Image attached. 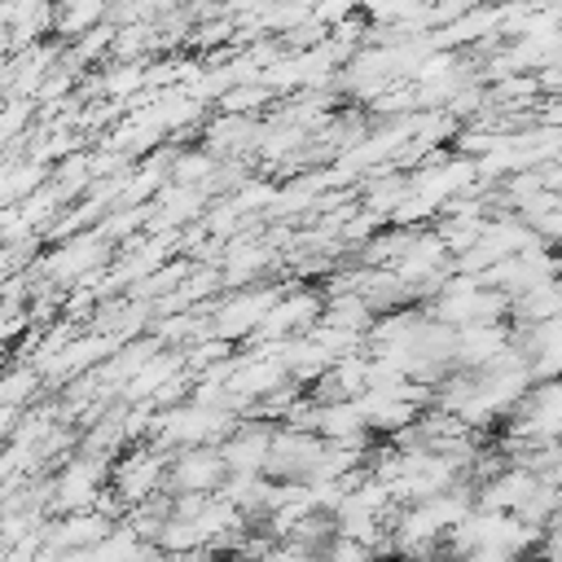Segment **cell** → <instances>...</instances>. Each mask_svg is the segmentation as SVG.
<instances>
[{
	"label": "cell",
	"instance_id": "obj_1",
	"mask_svg": "<svg viewBox=\"0 0 562 562\" xmlns=\"http://www.w3.org/2000/svg\"><path fill=\"white\" fill-rule=\"evenodd\" d=\"M167 452L162 448H149V452H132L123 457L114 470H110V492L119 496V505H140L149 496L162 492V479H167Z\"/></svg>",
	"mask_w": 562,
	"mask_h": 562
},
{
	"label": "cell",
	"instance_id": "obj_2",
	"mask_svg": "<svg viewBox=\"0 0 562 562\" xmlns=\"http://www.w3.org/2000/svg\"><path fill=\"white\" fill-rule=\"evenodd\" d=\"M224 479H228V465H224V457H220L215 448H189V452H180V457L167 461L162 487H171V496H176V492L215 496Z\"/></svg>",
	"mask_w": 562,
	"mask_h": 562
},
{
	"label": "cell",
	"instance_id": "obj_3",
	"mask_svg": "<svg viewBox=\"0 0 562 562\" xmlns=\"http://www.w3.org/2000/svg\"><path fill=\"white\" fill-rule=\"evenodd\" d=\"M53 487H57V496H53L57 509H66V514L92 509V501L105 492V457H75Z\"/></svg>",
	"mask_w": 562,
	"mask_h": 562
},
{
	"label": "cell",
	"instance_id": "obj_4",
	"mask_svg": "<svg viewBox=\"0 0 562 562\" xmlns=\"http://www.w3.org/2000/svg\"><path fill=\"white\" fill-rule=\"evenodd\" d=\"M316 316H321V299L316 294H277V303L259 321V334L263 338H290V334L307 329Z\"/></svg>",
	"mask_w": 562,
	"mask_h": 562
},
{
	"label": "cell",
	"instance_id": "obj_5",
	"mask_svg": "<svg viewBox=\"0 0 562 562\" xmlns=\"http://www.w3.org/2000/svg\"><path fill=\"white\" fill-rule=\"evenodd\" d=\"M110 527H114V522H110L105 514H97V509H75V514H66L61 522L44 527V544H53V549H61V553H79V549L97 544Z\"/></svg>",
	"mask_w": 562,
	"mask_h": 562
},
{
	"label": "cell",
	"instance_id": "obj_6",
	"mask_svg": "<svg viewBox=\"0 0 562 562\" xmlns=\"http://www.w3.org/2000/svg\"><path fill=\"white\" fill-rule=\"evenodd\" d=\"M101 255H105V250H101V246H92V241H70V246H61V250L53 255V263H48V268H53L57 277H83Z\"/></svg>",
	"mask_w": 562,
	"mask_h": 562
}]
</instances>
